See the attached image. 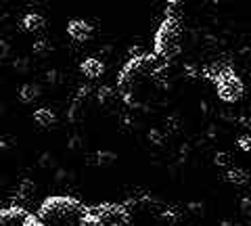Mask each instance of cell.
<instances>
[{"instance_id":"obj_1","label":"cell","mask_w":251,"mask_h":226,"mask_svg":"<svg viewBox=\"0 0 251 226\" xmlns=\"http://www.w3.org/2000/svg\"><path fill=\"white\" fill-rule=\"evenodd\" d=\"M86 212V205L72 195H54L46 197L36 212V218L46 226H72L77 224Z\"/></svg>"},{"instance_id":"obj_2","label":"cell","mask_w":251,"mask_h":226,"mask_svg":"<svg viewBox=\"0 0 251 226\" xmlns=\"http://www.w3.org/2000/svg\"><path fill=\"white\" fill-rule=\"evenodd\" d=\"M201 75L216 86L218 99L222 103H237V100H241L243 92H245L243 80L234 74V69H230L224 63H211L207 67H203Z\"/></svg>"},{"instance_id":"obj_3","label":"cell","mask_w":251,"mask_h":226,"mask_svg":"<svg viewBox=\"0 0 251 226\" xmlns=\"http://www.w3.org/2000/svg\"><path fill=\"white\" fill-rule=\"evenodd\" d=\"M159 65H161V61L155 54H149V52H143L138 57H130L126 61V65L122 67L120 75H117V88L122 92L134 90L147 75H153L159 69Z\"/></svg>"},{"instance_id":"obj_4","label":"cell","mask_w":251,"mask_h":226,"mask_svg":"<svg viewBox=\"0 0 251 226\" xmlns=\"http://www.w3.org/2000/svg\"><path fill=\"white\" fill-rule=\"evenodd\" d=\"M180 34H182L180 19L166 17L159 23V27H157V32H155V38H153V54L161 61V63H168L170 59H174L178 54Z\"/></svg>"},{"instance_id":"obj_5","label":"cell","mask_w":251,"mask_h":226,"mask_svg":"<svg viewBox=\"0 0 251 226\" xmlns=\"http://www.w3.org/2000/svg\"><path fill=\"white\" fill-rule=\"evenodd\" d=\"M88 209L103 226H130V209L124 203H99L88 205Z\"/></svg>"},{"instance_id":"obj_6","label":"cell","mask_w":251,"mask_h":226,"mask_svg":"<svg viewBox=\"0 0 251 226\" xmlns=\"http://www.w3.org/2000/svg\"><path fill=\"white\" fill-rule=\"evenodd\" d=\"M25 212L21 205H9L0 209V226H21V222L25 220Z\"/></svg>"},{"instance_id":"obj_7","label":"cell","mask_w":251,"mask_h":226,"mask_svg":"<svg viewBox=\"0 0 251 226\" xmlns=\"http://www.w3.org/2000/svg\"><path fill=\"white\" fill-rule=\"evenodd\" d=\"M67 34L75 42H86V40H90V36H92V25L86 23L84 19H74V21H69V25H67Z\"/></svg>"},{"instance_id":"obj_8","label":"cell","mask_w":251,"mask_h":226,"mask_svg":"<svg viewBox=\"0 0 251 226\" xmlns=\"http://www.w3.org/2000/svg\"><path fill=\"white\" fill-rule=\"evenodd\" d=\"M44 27H46V19L40 13H27L21 19V29L25 34H42Z\"/></svg>"},{"instance_id":"obj_9","label":"cell","mask_w":251,"mask_h":226,"mask_svg":"<svg viewBox=\"0 0 251 226\" xmlns=\"http://www.w3.org/2000/svg\"><path fill=\"white\" fill-rule=\"evenodd\" d=\"M80 72L84 77H88V80H97V77H100L105 74V63L99 59H94V57L84 59L80 63Z\"/></svg>"},{"instance_id":"obj_10","label":"cell","mask_w":251,"mask_h":226,"mask_svg":"<svg viewBox=\"0 0 251 226\" xmlns=\"http://www.w3.org/2000/svg\"><path fill=\"white\" fill-rule=\"evenodd\" d=\"M34 122H36L40 128H50V126H54V124H57V115H54L52 109L40 107V109H36V111H34Z\"/></svg>"},{"instance_id":"obj_11","label":"cell","mask_w":251,"mask_h":226,"mask_svg":"<svg viewBox=\"0 0 251 226\" xmlns=\"http://www.w3.org/2000/svg\"><path fill=\"white\" fill-rule=\"evenodd\" d=\"M224 180L228 184H234V186H245L249 182V174L243 168H230L228 172H226Z\"/></svg>"},{"instance_id":"obj_12","label":"cell","mask_w":251,"mask_h":226,"mask_svg":"<svg viewBox=\"0 0 251 226\" xmlns=\"http://www.w3.org/2000/svg\"><path fill=\"white\" fill-rule=\"evenodd\" d=\"M40 99V88L36 86V84H23L21 90H19V100L23 105H29L34 103V100Z\"/></svg>"},{"instance_id":"obj_13","label":"cell","mask_w":251,"mask_h":226,"mask_svg":"<svg viewBox=\"0 0 251 226\" xmlns=\"http://www.w3.org/2000/svg\"><path fill=\"white\" fill-rule=\"evenodd\" d=\"M34 193H36V184L29 180V178H25V180H21L17 184V191H15V199L17 201H27L34 197Z\"/></svg>"},{"instance_id":"obj_14","label":"cell","mask_w":251,"mask_h":226,"mask_svg":"<svg viewBox=\"0 0 251 226\" xmlns=\"http://www.w3.org/2000/svg\"><path fill=\"white\" fill-rule=\"evenodd\" d=\"M77 224H80V226H103L97 216H94V214H90L88 205H86V212H84V216L80 218V222H77Z\"/></svg>"},{"instance_id":"obj_15","label":"cell","mask_w":251,"mask_h":226,"mask_svg":"<svg viewBox=\"0 0 251 226\" xmlns=\"http://www.w3.org/2000/svg\"><path fill=\"white\" fill-rule=\"evenodd\" d=\"M94 159L99 161V166H109V163L115 161V153H111V151H99L97 155H94Z\"/></svg>"},{"instance_id":"obj_16","label":"cell","mask_w":251,"mask_h":226,"mask_svg":"<svg viewBox=\"0 0 251 226\" xmlns=\"http://www.w3.org/2000/svg\"><path fill=\"white\" fill-rule=\"evenodd\" d=\"M237 147L243 151V153H249L251 151V136L249 134H243L237 138Z\"/></svg>"},{"instance_id":"obj_17","label":"cell","mask_w":251,"mask_h":226,"mask_svg":"<svg viewBox=\"0 0 251 226\" xmlns=\"http://www.w3.org/2000/svg\"><path fill=\"white\" fill-rule=\"evenodd\" d=\"M34 52L38 54V57H44V54H49V52H50V44H49V42H44V40L36 42V44H34Z\"/></svg>"},{"instance_id":"obj_18","label":"cell","mask_w":251,"mask_h":226,"mask_svg":"<svg viewBox=\"0 0 251 226\" xmlns=\"http://www.w3.org/2000/svg\"><path fill=\"white\" fill-rule=\"evenodd\" d=\"M21 226H46L42 220H38L36 218V214H27L25 216V220L21 222Z\"/></svg>"},{"instance_id":"obj_19","label":"cell","mask_w":251,"mask_h":226,"mask_svg":"<svg viewBox=\"0 0 251 226\" xmlns=\"http://www.w3.org/2000/svg\"><path fill=\"white\" fill-rule=\"evenodd\" d=\"M111 95H113L111 88H100L99 90V100L100 103H109V100H111Z\"/></svg>"},{"instance_id":"obj_20","label":"cell","mask_w":251,"mask_h":226,"mask_svg":"<svg viewBox=\"0 0 251 226\" xmlns=\"http://www.w3.org/2000/svg\"><path fill=\"white\" fill-rule=\"evenodd\" d=\"M216 163H218V166H228V163H230V155L228 153H218L216 155Z\"/></svg>"},{"instance_id":"obj_21","label":"cell","mask_w":251,"mask_h":226,"mask_svg":"<svg viewBox=\"0 0 251 226\" xmlns=\"http://www.w3.org/2000/svg\"><path fill=\"white\" fill-rule=\"evenodd\" d=\"M241 209H243V214L251 216V197H243L241 199Z\"/></svg>"},{"instance_id":"obj_22","label":"cell","mask_w":251,"mask_h":226,"mask_svg":"<svg viewBox=\"0 0 251 226\" xmlns=\"http://www.w3.org/2000/svg\"><path fill=\"white\" fill-rule=\"evenodd\" d=\"M6 54H9V44H6V40L0 38V59H4Z\"/></svg>"},{"instance_id":"obj_23","label":"cell","mask_w":251,"mask_h":226,"mask_svg":"<svg viewBox=\"0 0 251 226\" xmlns=\"http://www.w3.org/2000/svg\"><path fill=\"white\" fill-rule=\"evenodd\" d=\"M4 149H6V140L0 136V151H4Z\"/></svg>"},{"instance_id":"obj_24","label":"cell","mask_w":251,"mask_h":226,"mask_svg":"<svg viewBox=\"0 0 251 226\" xmlns=\"http://www.w3.org/2000/svg\"><path fill=\"white\" fill-rule=\"evenodd\" d=\"M2 111H4V105H2V103H0V115H2Z\"/></svg>"}]
</instances>
